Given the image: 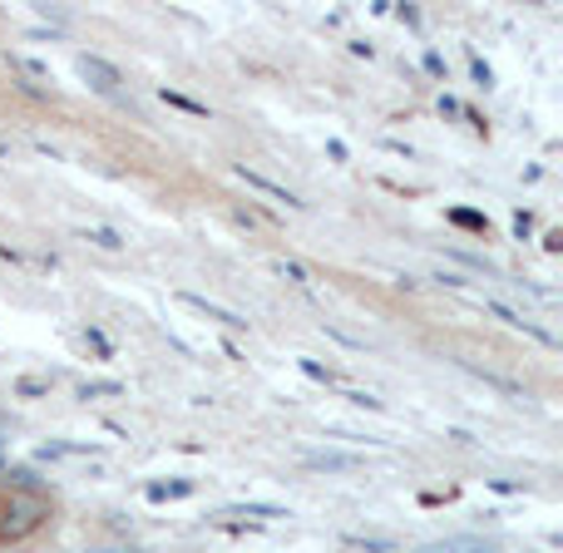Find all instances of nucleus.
Listing matches in <instances>:
<instances>
[{
  "mask_svg": "<svg viewBox=\"0 0 563 553\" xmlns=\"http://www.w3.org/2000/svg\"><path fill=\"white\" fill-rule=\"evenodd\" d=\"M40 519H45V499H40V495H25V489H15V495L0 499V539L35 534Z\"/></svg>",
  "mask_w": 563,
  "mask_h": 553,
  "instance_id": "1",
  "label": "nucleus"
},
{
  "mask_svg": "<svg viewBox=\"0 0 563 553\" xmlns=\"http://www.w3.org/2000/svg\"><path fill=\"white\" fill-rule=\"evenodd\" d=\"M124 386H114V380H95V386H85V400L89 396H119Z\"/></svg>",
  "mask_w": 563,
  "mask_h": 553,
  "instance_id": "9",
  "label": "nucleus"
},
{
  "mask_svg": "<svg viewBox=\"0 0 563 553\" xmlns=\"http://www.w3.org/2000/svg\"><path fill=\"white\" fill-rule=\"evenodd\" d=\"M194 495V479H174V485H148V499L164 505V499H188Z\"/></svg>",
  "mask_w": 563,
  "mask_h": 553,
  "instance_id": "7",
  "label": "nucleus"
},
{
  "mask_svg": "<svg viewBox=\"0 0 563 553\" xmlns=\"http://www.w3.org/2000/svg\"><path fill=\"white\" fill-rule=\"evenodd\" d=\"M89 237H95V243H99V247H109V253H119V237H114V233H109V228H95V233H89Z\"/></svg>",
  "mask_w": 563,
  "mask_h": 553,
  "instance_id": "10",
  "label": "nucleus"
},
{
  "mask_svg": "<svg viewBox=\"0 0 563 553\" xmlns=\"http://www.w3.org/2000/svg\"><path fill=\"white\" fill-rule=\"evenodd\" d=\"M79 75H85L89 85L99 89V95H109V99L119 95V69H114V65H104L99 55H79Z\"/></svg>",
  "mask_w": 563,
  "mask_h": 553,
  "instance_id": "2",
  "label": "nucleus"
},
{
  "mask_svg": "<svg viewBox=\"0 0 563 553\" xmlns=\"http://www.w3.org/2000/svg\"><path fill=\"white\" fill-rule=\"evenodd\" d=\"M450 218H455L460 228H485V218H479V213H450Z\"/></svg>",
  "mask_w": 563,
  "mask_h": 553,
  "instance_id": "12",
  "label": "nucleus"
},
{
  "mask_svg": "<svg viewBox=\"0 0 563 553\" xmlns=\"http://www.w3.org/2000/svg\"><path fill=\"white\" fill-rule=\"evenodd\" d=\"M420 553H495V549H489L485 539H445V544H430Z\"/></svg>",
  "mask_w": 563,
  "mask_h": 553,
  "instance_id": "6",
  "label": "nucleus"
},
{
  "mask_svg": "<svg viewBox=\"0 0 563 553\" xmlns=\"http://www.w3.org/2000/svg\"><path fill=\"white\" fill-rule=\"evenodd\" d=\"M238 178H243L247 188H257V193H267V198H277V203H287V208H301V198L297 193H287V188L282 184H273V178H263V174H253V168H238Z\"/></svg>",
  "mask_w": 563,
  "mask_h": 553,
  "instance_id": "4",
  "label": "nucleus"
},
{
  "mask_svg": "<svg viewBox=\"0 0 563 553\" xmlns=\"http://www.w3.org/2000/svg\"><path fill=\"white\" fill-rule=\"evenodd\" d=\"M178 301L184 307H194V311H203L208 321H223V327H233V331H243L247 321L238 317V311H228V307H218V301H208V297H198V291H178Z\"/></svg>",
  "mask_w": 563,
  "mask_h": 553,
  "instance_id": "3",
  "label": "nucleus"
},
{
  "mask_svg": "<svg viewBox=\"0 0 563 553\" xmlns=\"http://www.w3.org/2000/svg\"><path fill=\"white\" fill-rule=\"evenodd\" d=\"M301 370H307V376H311V380H327V386H331V370H321V366H317V361H301Z\"/></svg>",
  "mask_w": 563,
  "mask_h": 553,
  "instance_id": "11",
  "label": "nucleus"
},
{
  "mask_svg": "<svg viewBox=\"0 0 563 553\" xmlns=\"http://www.w3.org/2000/svg\"><path fill=\"white\" fill-rule=\"evenodd\" d=\"M282 277H291V281H307V273H301L297 263H282Z\"/></svg>",
  "mask_w": 563,
  "mask_h": 553,
  "instance_id": "13",
  "label": "nucleus"
},
{
  "mask_svg": "<svg viewBox=\"0 0 563 553\" xmlns=\"http://www.w3.org/2000/svg\"><path fill=\"white\" fill-rule=\"evenodd\" d=\"M164 104H174V109H188V114H208V109H203V104H194V99L174 95V89H164Z\"/></svg>",
  "mask_w": 563,
  "mask_h": 553,
  "instance_id": "8",
  "label": "nucleus"
},
{
  "mask_svg": "<svg viewBox=\"0 0 563 553\" xmlns=\"http://www.w3.org/2000/svg\"><path fill=\"white\" fill-rule=\"evenodd\" d=\"M301 465L311 469H356V455H336V450H301Z\"/></svg>",
  "mask_w": 563,
  "mask_h": 553,
  "instance_id": "5",
  "label": "nucleus"
}]
</instances>
